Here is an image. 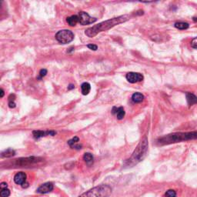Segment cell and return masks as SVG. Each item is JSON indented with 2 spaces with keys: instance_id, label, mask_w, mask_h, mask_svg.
<instances>
[{
  "instance_id": "obj_25",
  "label": "cell",
  "mask_w": 197,
  "mask_h": 197,
  "mask_svg": "<svg viewBox=\"0 0 197 197\" xmlns=\"http://www.w3.org/2000/svg\"><path fill=\"white\" fill-rule=\"evenodd\" d=\"M191 47L197 49V37L192 38V40L191 41Z\"/></svg>"
},
{
  "instance_id": "obj_5",
  "label": "cell",
  "mask_w": 197,
  "mask_h": 197,
  "mask_svg": "<svg viewBox=\"0 0 197 197\" xmlns=\"http://www.w3.org/2000/svg\"><path fill=\"white\" fill-rule=\"evenodd\" d=\"M43 159L40 157H26V158H20V159H15L13 162V165L19 167L31 166L37 163H40Z\"/></svg>"
},
{
  "instance_id": "obj_28",
  "label": "cell",
  "mask_w": 197,
  "mask_h": 197,
  "mask_svg": "<svg viewBox=\"0 0 197 197\" xmlns=\"http://www.w3.org/2000/svg\"><path fill=\"white\" fill-rule=\"evenodd\" d=\"M75 88V85H72V84H70L69 86H68V89H72V88Z\"/></svg>"
},
{
  "instance_id": "obj_21",
  "label": "cell",
  "mask_w": 197,
  "mask_h": 197,
  "mask_svg": "<svg viewBox=\"0 0 197 197\" xmlns=\"http://www.w3.org/2000/svg\"><path fill=\"white\" fill-rule=\"evenodd\" d=\"M15 94H11L9 96H8V107L12 109V108H15Z\"/></svg>"
},
{
  "instance_id": "obj_2",
  "label": "cell",
  "mask_w": 197,
  "mask_h": 197,
  "mask_svg": "<svg viewBox=\"0 0 197 197\" xmlns=\"http://www.w3.org/2000/svg\"><path fill=\"white\" fill-rule=\"evenodd\" d=\"M196 139L197 131L188 132H174V133L168 134L164 136L159 137L156 142L159 145H169V144L175 143V142H180Z\"/></svg>"
},
{
  "instance_id": "obj_27",
  "label": "cell",
  "mask_w": 197,
  "mask_h": 197,
  "mask_svg": "<svg viewBox=\"0 0 197 197\" xmlns=\"http://www.w3.org/2000/svg\"><path fill=\"white\" fill-rule=\"evenodd\" d=\"M7 186H8V185H7L6 182H2V183H1V185H0V187H1V189H5V188H7Z\"/></svg>"
},
{
  "instance_id": "obj_10",
  "label": "cell",
  "mask_w": 197,
  "mask_h": 197,
  "mask_svg": "<svg viewBox=\"0 0 197 197\" xmlns=\"http://www.w3.org/2000/svg\"><path fill=\"white\" fill-rule=\"evenodd\" d=\"M56 132L55 131L52 130H46V131H42V130H35L32 132L33 136L35 139H38L39 138H42L43 136H46V135H54Z\"/></svg>"
},
{
  "instance_id": "obj_3",
  "label": "cell",
  "mask_w": 197,
  "mask_h": 197,
  "mask_svg": "<svg viewBox=\"0 0 197 197\" xmlns=\"http://www.w3.org/2000/svg\"><path fill=\"white\" fill-rule=\"evenodd\" d=\"M148 147H149L148 139L145 135L142 139V140L139 142V143L138 144L134 152H132L131 157L126 161L125 164L128 166H129V165L132 166V165H136L137 163L141 162L146 155L147 152H148Z\"/></svg>"
},
{
  "instance_id": "obj_19",
  "label": "cell",
  "mask_w": 197,
  "mask_h": 197,
  "mask_svg": "<svg viewBox=\"0 0 197 197\" xmlns=\"http://www.w3.org/2000/svg\"><path fill=\"white\" fill-rule=\"evenodd\" d=\"M15 155V152L12 149H5V151L1 153V156L2 158H10V157L14 156Z\"/></svg>"
},
{
  "instance_id": "obj_29",
  "label": "cell",
  "mask_w": 197,
  "mask_h": 197,
  "mask_svg": "<svg viewBox=\"0 0 197 197\" xmlns=\"http://www.w3.org/2000/svg\"><path fill=\"white\" fill-rule=\"evenodd\" d=\"M0 92H1V95H0V97H1V98H2L4 95V90L2 89V88H1V89H0Z\"/></svg>"
},
{
  "instance_id": "obj_23",
  "label": "cell",
  "mask_w": 197,
  "mask_h": 197,
  "mask_svg": "<svg viewBox=\"0 0 197 197\" xmlns=\"http://www.w3.org/2000/svg\"><path fill=\"white\" fill-rule=\"evenodd\" d=\"M165 197H177L176 192L173 189H169L167 190L165 193Z\"/></svg>"
},
{
  "instance_id": "obj_8",
  "label": "cell",
  "mask_w": 197,
  "mask_h": 197,
  "mask_svg": "<svg viewBox=\"0 0 197 197\" xmlns=\"http://www.w3.org/2000/svg\"><path fill=\"white\" fill-rule=\"evenodd\" d=\"M125 77H126V79L128 80V82H129L130 83H135V82H141V81L143 80L144 78L143 75L141 73L133 72H128Z\"/></svg>"
},
{
  "instance_id": "obj_16",
  "label": "cell",
  "mask_w": 197,
  "mask_h": 197,
  "mask_svg": "<svg viewBox=\"0 0 197 197\" xmlns=\"http://www.w3.org/2000/svg\"><path fill=\"white\" fill-rule=\"evenodd\" d=\"M66 22L70 26H75L77 23H78V15H72L66 18Z\"/></svg>"
},
{
  "instance_id": "obj_24",
  "label": "cell",
  "mask_w": 197,
  "mask_h": 197,
  "mask_svg": "<svg viewBox=\"0 0 197 197\" xmlns=\"http://www.w3.org/2000/svg\"><path fill=\"white\" fill-rule=\"evenodd\" d=\"M46 74H47V70L45 69V68H42V69H41L40 72H39V75H38V79H41L42 78H43Z\"/></svg>"
},
{
  "instance_id": "obj_7",
  "label": "cell",
  "mask_w": 197,
  "mask_h": 197,
  "mask_svg": "<svg viewBox=\"0 0 197 197\" xmlns=\"http://www.w3.org/2000/svg\"><path fill=\"white\" fill-rule=\"evenodd\" d=\"M78 23H80L82 25H88L95 22L97 20L96 18H92L88 13L85 12H78Z\"/></svg>"
},
{
  "instance_id": "obj_18",
  "label": "cell",
  "mask_w": 197,
  "mask_h": 197,
  "mask_svg": "<svg viewBox=\"0 0 197 197\" xmlns=\"http://www.w3.org/2000/svg\"><path fill=\"white\" fill-rule=\"evenodd\" d=\"M144 99V95L140 92H135L132 95V100L135 103H139Z\"/></svg>"
},
{
  "instance_id": "obj_9",
  "label": "cell",
  "mask_w": 197,
  "mask_h": 197,
  "mask_svg": "<svg viewBox=\"0 0 197 197\" xmlns=\"http://www.w3.org/2000/svg\"><path fill=\"white\" fill-rule=\"evenodd\" d=\"M53 184L50 182H45V183L42 184L40 186L38 187V189H37V192L38 193H42V194H45V193H48V192H50L53 190Z\"/></svg>"
},
{
  "instance_id": "obj_1",
  "label": "cell",
  "mask_w": 197,
  "mask_h": 197,
  "mask_svg": "<svg viewBox=\"0 0 197 197\" xmlns=\"http://www.w3.org/2000/svg\"><path fill=\"white\" fill-rule=\"evenodd\" d=\"M131 16L129 15H120V16L110 18L109 20L104 21V22H100V23L97 24V25H93L92 27L88 28L86 30H85V34L87 36L92 38V37L95 36L98 32L109 30V29H110L112 27L115 26L116 25L123 23V22L129 20Z\"/></svg>"
},
{
  "instance_id": "obj_22",
  "label": "cell",
  "mask_w": 197,
  "mask_h": 197,
  "mask_svg": "<svg viewBox=\"0 0 197 197\" xmlns=\"http://www.w3.org/2000/svg\"><path fill=\"white\" fill-rule=\"evenodd\" d=\"M0 195H1V197H8L10 195V191L7 188L2 189H1V192H0Z\"/></svg>"
},
{
  "instance_id": "obj_15",
  "label": "cell",
  "mask_w": 197,
  "mask_h": 197,
  "mask_svg": "<svg viewBox=\"0 0 197 197\" xmlns=\"http://www.w3.org/2000/svg\"><path fill=\"white\" fill-rule=\"evenodd\" d=\"M83 159L85 160V162H86V164L88 165V166L92 165L94 162L93 155H92V154L89 153V152H86V153L84 154Z\"/></svg>"
},
{
  "instance_id": "obj_17",
  "label": "cell",
  "mask_w": 197,
  "mask_h": 197,
  "mask_svg": "<svg viewBox=\"0 0 197 197\" xmlns=\"http://www.w3.org/2000/svg\"><path fill=\"white\" fill-rule=\"evenodd\" d=\"M91 90V85L88 82H83L81 85V91H82V95H86L89 93Z\"/></svg>"
},
{
  "instance_id": "obj_12",
  "label": "cell",
  "mask_w": 197,
  "mask_h": 197,
  "mask_svg": "<svg viewBox=\"0 0 197 197\" xmlns=\"http://www.w3.org/2000/svg\"><path fill=\"white\" fill-rule=\"evenodd\" d=\"M112 113L116 116V118L119 120L122 119L125 116V109L123 107H115L114 106L112 109Z\"/></svg>"
},
{
  "instance_id": "obj_14",
  "label": "cell",
  "mask_w": 197,
  "mask_h": 197,
  "mask_svg": "<svg viewBox=\"0 0 197 197\" xmlns=\"http://www.w3.org/2000/svg\"><path fill=\"white\" fill-rule=\"evenodd\" d=\"M79 141V139H78V137L77 136H74L72 139L68 141V144L69 145V146L72 149H81V147L82 145H76L77 142Z\"/></svg>"
},
{
  "instance_id": "obj_26",
  "label": "cell",
  "mask_w": 197,
  "mask_h": 197,
  "mask_svg": "<svg viewBox=\"0 0 197 197\" xmlns=\"http://www.w3.org/2000/svg\"><path fill=\"white\" fill-rule=\"evenodd\" d=\"M87 47H88L89 49H92V50H97V48H98V47H97L96 45H94V44H88V45H87Z\"/></svg>"
},
{
  "instance_id": "obj_4",
  "label": "cell",
  "mask_w": 197,
  "mask_h": 197,
  "mask_svg": "<svg viewBox=\"0 0 197 197\" xmlns=\"http://www.w3.org/2000/svg\"><path fill=\"white\" fill-rule=\"evenodd\" d=\"M112 192L111 187L108 185H100L84 192L78 197H108Z\"/></svg>"
},
{
  "instance_id": "obj_13",
  "label": "cell",
  "mask_w": 197,
  "mask_h": 197,
  "mask_svg": "<svg viewBox=\"0 0 197 197\" xmlns=\"http://www.w3.org/2000/svg\"><path fill=\"white\" fill-rule=\"evenodd\" d=\"M185 96H186L187 103H188V105H189V106L197 103V96H195L194 94L191 93V92H187V93L185 94Z\"/></svg>"
},
{
  "instance_id": "obj_11",
  "label": "cell",
  "mask_w": 197,
  "mask_h": 197,
  "mask_svg": "<svg viewBox=\"0 0 197 197\" xmlns=\"http://www.w3.org/2000/svg\"><path fill=\"white\" fill-rule=\"evenodd\" d=\"M26 174L23 172H19L14 176V182L18 185H22L26 182Z\"/></svg>"
},
{
  "instance_id": "obj_6",
  "label": "cell",
  "mask_w": 197,
  "mask_h": 197,
  "mask_svg": "<svg viewBox=\"0 0 197 197\" xmlns=\"http://www.w3.org/2000/svg\"><path fill=\"white\" fill-rule=\"evenodd\" d=\"M55 38L58 42L62 44H67L74 39V33L68 29H62L55 34Z\"/></svg>"
},
{
  "instance_id": "obj_20",
  "label": "cell",
  "mask_w": 197,
  "mask_h": 197,
  "mask_svg": "<svg viewBox=\"0 0 197 197\" xmlns=\"http://www.w3.org/2000/svg\"><path fill=\"white\" fill-rule=\"evenodd\" d=\"M174 26L175 27L178 29H180V30H184V29H187V28L189 27V23L184 22H175Z\"/></svg>"
}]
</instances>
